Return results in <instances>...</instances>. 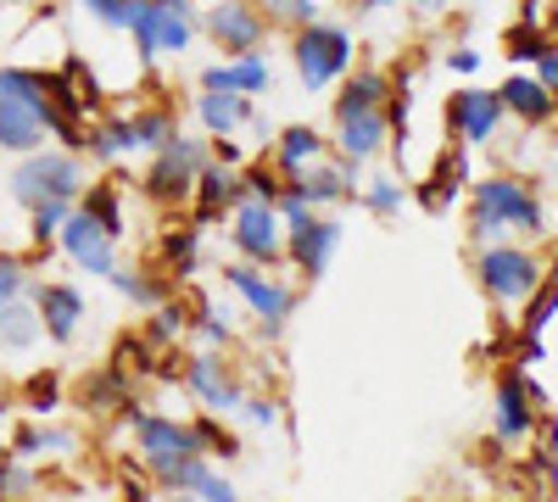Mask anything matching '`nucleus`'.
<instances>
[{
	"label": "nucleus",
	"instance_id": "f257e3e1",
	"mask_svg": "<svg viewBox=\"0 0 558 502\" xmlns=\"http://www.w3.org/2000/svg\"><path fill=\"white\" fill-rule=\"evenodd\" d=\"M508 235L542 241L547 235V201L520 173H486L470 185V241L486 246V241H508Z\"/></svg>",
	"mask_w": 558,
	"mask_h": 502
},
{
	"label": "nucleus",
	"instance_id": "f03ea898",
	"mask_svg": "<svg viewBox=\"0 0 558 502\" xmlns=\"http://www.w3.org/2000/svg\"><path fill=\"white\" fill-rule=\"evenodd\" d=\"M45 134H57L68 146L78 140V123H68L51 101H45V84L28 68H0V151H39Z\"/></svg>",
	"mask_w": 558,
	"mask_h": 502
},
{
	"label": "nucleus",
	"instance_id": "7ed1b4c3",
	"mask_svg": "<svg viewBox=\"0 0 558 502\" xmlns=\"http://www.w3.org/2000/svg\"><path fill=\"white\" fill-rule=\"evenodd\" d=\"M475 285L502 307H520L542 285V257L514 241H486V246H475Z\"/></svg>",
	"mask_w": 558,
	"mask_h": 502
},
{
	"label": "nucleus",
	"instance_id": "20e7f679",
	"mask_svg": "<svg viewBox=\"0 0 558 502\" xmlns=\"http://www.w3.org/2000/svg\"><path fill=\"white\" fill-rule=\"evenodd\" d=\"M291 57H296V78H302V89H330L336 78H347L352 73V34L341 28V23H302L296 28V39H291Z\"/></svg>",
	"mask_w": 558,
	"mask_h": 502
},
{
	"label": "nucleus",
	"instance_id": "39448f33",
	"mask_svg": "<svg viewBox=\"0 0 558 502\" xmlns=\"http://www.w3.org/2000/svg\"><path fill=\"white\" fill-rule=\"evenodd\" d=\"M12 196L23 207H39V201H78L84 196V162L73 151H23L17 173H12Z\"/></svg>",
	"mask_w": 558,
	"mask_h": 502
},
{
	"label": "nucleus",
	"instance_id": "423d86ee",
	"mask_svg": "<svg viewBox=\"0 0 558 502\" xmlns=\"http://www.w3.org/2000/svg\"><path fill=\"white\" fill-rule=\"evenodd\" d=\"M129 430H134V452H140V464H146L157 480L173 469V464H184L191 452H202V441H196V425H179V419H168V414H134L123 419Z\"/></svg>",
	"mask_w": 558,
	"mask_h": 502
},
{
	"label": "nucleus",
	"instance_id": "0eeeda50",
	"mask_svg": "<svg viewBox=\"0 0 558 502\" xmlns=\"http://www.w3.org/2000/svg\"><path fill=\"white\" fill-rule=\"evenodd\" d=\"M536 419H542V407L531 396V369L508 363V369L497 375V385H492V436L502 446H525L536 436Z\"/></svg>",
	"mask_w": 558,
	"mask_h": 502
},
{
	"label": "nucleus",
	"instance_id": "6e6552de",
	"mask_svg": "<svg viewBox=\"0 0 558 502\" xmlns=\"http://www.w3.org/2000/svg\"><path fill=\"white\" fill-rule=\"evenodd\" d=\"M202 162H207V146H202V140H184V134H173L168 146H157V157H151V168H146V179H140V185H146V196L162 201V207L191 201Z\"/></svg>",
	"mask_w": 558,
	"mask_h": 502
},
{
	"label": "nucleus",
	"instance_id": "1a4fd4ad",
	"mask_svg": "<svg viewBox=\"0 0 558 502\" xmlns=\"http://www.w3.org/2000/svg\"><path fill=\"white\" fill-rule=\"evenodd\" d=\"M223 285L252 307L257 330H263L268 341H279V330H286V318H291V307H296L291 285H279L274 273H257V262H229V268H223Z\"/></svg>",
	"mask_w": 558,
	"mask_h": 502
},
{
	"label": "nucleus",
	"instance_id": "9d476101",
	"mask_svg": "<svg viewBox=\"0 0 558 502\" xmlns=\"http://www.w3.org/2000/svg\"><path fill=\"white\" fill-rule=\"evenodd\" d=\"M235 212V230H229V241H235V252L257 268H274V262H286V218H279L274 201H235L229 207Z\"/></svg>",
	"mask_w": 558,
	"mask_h": 502
},
{
	"label": "nucleus",
	"instance_id": "9b49d317",
	"mask_svg": "<svg viewBox=\"0 0 558 502\" xmlns=\"http://www.w3.org/2000/svg\"><path fill=\"white\" fill-rule=\"evenodd\" d=\"M502 96L497 89H458V96L447 101V128H452V140L463 151H481L492 146L497 134H502Z\"/></svg>",
	"mask_w": 558,
	"mask_h": 502
},
{
	"label": "nucleus",
	"instance_id": "f8f14e48",
	"mask_svg": "<svg viewBox=\"0 0 558 502\" xmlns=\"http://www.w3.org/2000/svg\"><path fill=\"white\" fill-rule=\"evenodd\" d=\"M336 246H341V223L324 218L318 207L302 212L296 223H286V262H291L296 273H307V280H318V273L330 268Z\"/></svg>",
	"mask_w": 558,
	"mask_h": 502
},
{
	"label": "nucleus",
	"instance_id": "ddd939ff",
	"mask_svg": "<svg viewBox=\"0 0 558 502\" xmlns=\"http://www.w3.org/2000/svg\"><path fill=\"white\" fill-rule=\"evenodd\" d=\"M57 241H62V252H68L84 273H101V280H107V273L118 268V241H112V235L101 230V223L78 207V201H73V212L62 218Z\"/></svg>",
	"mask_w": 558,
	"mask_h": 502
},
{
	"label": "nucleus",
	"instance_id": "4468645a",
	"mask_svg": "<svg viewBox=\"0 0 558 502\" xmlns=\"http://www.w3.org/2000/svg\"><path fill=\"white\" fill-rule=\"evenodd\" d=\"M184 391L191 396H202V407L207 414H241V380L223 369V357L218 352H196V357H184Z\"/></svg>",
	"mask_w": 558,
	"mask_h": 502
},
{
	"label": "nucleus",
	"instance_id": "2eb2a0df",
	"mask_svg": "<svg viewBox=\"0 0 558 502\" xmlns=\"http://www.w3.org/2000/svg\"><path fill=\"white\" fill-rule=\"evenodd\" d=\"M207 34L223 45V51L246 57V51H257V45L268 39V12L252 7V0H218V7L207 12Z\"/></svg>",
	"mask_w": 558,
	"mask_h": 502
},
{
	"label": "nucleus",
	"instance_id": "dca6fc26",
	"mask_svg": "<svg viewBox=\"0 0 558 502\" xmlns=\"http://www.w3.org/2000/svg\"><path fill=\"white\" fill-rule=\"evenodd\" d=\"M391 140V118L386 107H368V112H352V118H336V157H352V162H368L380 157Z\"/></svg>",
	"mask_w": 558,
	"mask_h": 502
},
{
	"label": "nucleus",
	"instance_id": "f3484780",
	"mask_svg": "<svg viewBox=\"0 0 558 502\" xmlns=\"http://www.w3.org/2000/svg\"><path fill=\"white\" fill-rule=\"evenodd\" d=\"M357 168L363 162H352V157H336V162H313V168H302L296 173V185L307 191V207H336V201H352L357 196Z\"/></svg>",
	"mask_w": 558,
	"mask_h": 502
},
{
	"label": "nucleus",
	"instance_id": "a211bd4d",
	"mask_svg": "<svg viewBox=\"0 0 558 502\" xmlns=\"http://www.w3.org/2000/svg\"><path fill=\"white\" fill-rule=\"evenodd\" d=\"M502 112L508 118H520L525 128H536V123H547L553 112H558V101H553V89L536 78V73H514V78H502Z\"/></svg>",
	"mask_w": 558,
	"mask_h": 502
},
{
	"label": "nucleus",
	"instance_id": "6ab92c4d",
	"mask_svg": "<svg viewBox=\"0 0 558 502\" xmlns=\"http://www.w3.org/2000/svg\"><path fill=\"white\" fill-rule=\"evenodd\" d=\"M34 307H39V325L57 346H68L78 335V318H84V296L73 285H39L34 291Z\"/></svg>",
	"mask_w": 558,
	"mask_h": 502
},
{
	"label": "nucleus",
	"instance_id": "aec40b11",
	"mask_svg": "<svg viewBox=\"0 0 558 502\" xmlns=\"http://www.w3.org/2000/svg\"><path fill=\"white\" fill-rule=\"evenodd\" d=\"M196 223H213V218H223V207H235L241 201V168H223V162H202V173H196Z\"/></svg>",
	"mask_w": 558,
	"mask_h": 502
},
{
	"label": "nucleus",
	"instance_id": "412c9836",
	"mask_svg": "<svg viewBox=\"0 0 558 502\" xmlns=\"http://www.w3.org/2000/svg\"><path fill=\"white\" fill-rule=\"evenodd\" d=\"M274 84V68L263 51H246L235 62H213L202 73V89H241V96H263V89Z\"/></svg>",
	"mask_w": 558,
	"mask_h": 502
},
{
	"label": "nucleus",
	"instance_id": "4be33fe9",
	"mask_svg": "<svg viewBox=\"0 0 558 502\" xmlns=\"http://www.w3.org/2000/svg\"><path fill=\"white\" fill-rule=\"evenodd\" d=\"M157 486H168V491H191V497H207V502H229V497H235V486H229V480L213 469L207 452H191V458L173 464Z\"/></svg>",
	"mask_w": 558,
	"mask_h": 502
},
{
	"label": "nucleus",
	"instance_id": "5701e85b",
	"mask_svg": "<svg viewBox=\"0 0 558 502\" xmlns=\"http://www.w3.org/2000/svg\"><path fill=\"white\" fill-rule=\"evenodd\" d=\"M318 157H324V134H318L313 123H291V128L274 134V168L286 173V179H296V173L313 168Z\"/></svg>",
	"mask_w": 558,
	"mask_h": 502
},
{
	"label": "nucleus",
	"instance_id": "b1692460",
	"mask_svg": "<svg viewBox=\"0 0 558 502\" xmlns=\"http://www.w3.org/2000/svg\"><path fill=\"white\" fill-rule=\"evenodd\" d=\"M202 128L207 134H235L246 118H252V96H241V89H202Z\"/></svg>",
	"mask_w": 558,
	"mask_h": 502
},
{
	"label": "nucleus",
	"instance_id": "393cba45",
	"mask_svg": "<svg viewBox=\"0 0 558 502\" xmlns=\"http://www.w3.org/2000/svg\"><path fill=\"white\" fill-rule=\"evenodd\" d=\"M386 96H391V78L375 73V68H357V73H347V84H341L336 118H352V112H368V107H386Z\"/></svg>",
	"mask_w": 558,
	"mask_h": 502
},
{
	"label": "nucleus",
	"instance_id": "a878e982",
	"mask_svg": "<svg viewBox=\"0 0 558 502\" xmlns=\"http://www.w3.org/2000/svg\"><path fill=\"white\" fill-rule=\"evenodd\" d=\"M39 335H45L39 307H23V296L0 307V346H7V352H28Z\"/></svg>",
	"mask_w": 558,
	"mask_h": 502
},
{
	"label": "nucleus",
	"instance_id": "bb28decb",
	"mask_svg": "<svg viewBox=\"0 0 558 502\" xmlns=\"http://www.w3.org/2000/svg\"><path fill=\"white\" fill-rule=\"evenodd\" d=\"M78 436L73 430H51V425H28L12 436V458H57V452H73Z\"/></svg>",
	"mask_w": 558,
	"mask_h": 502
},
{
	"label": "nucleus",
	"instance_id": "cd10ccee",
	"mask_svg": "<svg viewBox=\"0 0 558 502\" xmlns=\"http://www.w3.org/2000/svg\"><path fill=\"white\" fill-rule=\"evenodd\" d=\"M78 402L84 407H96V414H107V407H129V375L118 369H101V375H89L84 385H78Z\"/></svg>",
	"mask_w": 558,
	"mask_h": 502
},
{
	"label": "nucleus",
	"instance_id": "c85d7f7f",
	"mask_svg": "<svg viewBox=\"0 0 558 502\" xmlns=\"http://www.w3.org/2000/svg\"><path fill=\"white\" fill-rule=\"evenodd\" d=\"M78 207H84L89 218H96L112 241L123 235V191H118V179H112V185H89V191L78 196Z\"/></svg>",
	"mask_w": 558,
	"mask_h": 502
},
{
	"label": "nucleus",
	"instance_id": "c756f323",
	"mask_svg": "<svg viewBox=\"0 0 558 502\" xmlns=\"http://www.w3.org/2000/svg\"><path fill=\"white\" fill-rule=\"evenodd\" d=\"M84 146H89V157H101V162H112V157H129V151H140V146H134V123H129V118L96 123V128L84 134Z\"/></svg>",
	"mask_w": 558,
	"mask_h": 502
},
{
	"label": "nucleus",
	"instance_id": "7c9ffc66",
	"mask_svg": "<svg viewBox=\"0 0 558 502\" xmlns=\"http://www.w3.org/2000/svg\"><path fill=\"white\" fill-rule=\"evenodd\" d=\"M558 318V268L553 273H542V285L531 291V302H525V318H520V335H542L547 325Z\"/></svg>",
	"mask_w": 558,
	"mask_h": 502
},
{
	"label": "nucleus",
	"instance_id": "2f4dec72",
	"mask_svg": "<svg viewBox=\"0 0 558 502\" xmlns=\"http://www.w3.org/2000/svg\"><path fill=\"white\" fill-rule=\"evenodd\" d=\"M402 201H408V185H402L397 173H375V179L363 185V207L375 212V218H397Z\"/></svg>",
	"mask_w": 558,
	"mask_h": 502
},
{
	"label": "nucleus",
	"instance_id": "473e14b6",
	"mask_svg": "<svg viewBox=\"0 0 558 502\" xmlns=\"http://www.w3.org/2000/svg\"><path fill=\"white\" fill-rule=\"evenodd\" d=\"M157 17H162V0H140V7H134L129 34H134V57H140V62H157V57H162V51H157Z\"/></svg>",
	"mask_w": 558,
	"mask_h": 502
},
{
	"label": "nucleus",
	"instance_id": "72a5a7b5",
	"mask_svg": "<svg viewBox=\"0 0 558 502\" xmlns=\"http://www.w3.org/2000/svg\"><path fill=\"white\" fill-rule=\"evenodd\" d=\"M196 246H202V223H191V230H173V235L162 241V257H168V268L179 273V280H191V273H196Z\"/></svg>",
	"mask_w": 558,
	"mask_h": 502
},
{
	"label": "nucleus",
	"instance_id": "f704fd0d",
	"mask_svg": "<svg viewBox=\"0 0 558 502\" xmlns=\"http://www.w3.org/2000/svg\"><path fill=\"white\" fill-rule=\"evenodd\" d=\"M184 330H191L184 307H173V302H157V307H151V325H146L151 346H179V341H184Z\"/></svg>",
	"mask_w": 558,
	"mask_h": 502
},
{
	"label": "nucleus",
	"instance_id": "c9c22d12",
	"mask_svg": "<svg viewBox=\"0 0 558 502\" xmlns=\"http://www.w3.org/2000/svg\"><path fill=\"white\" fill-rule=\"evenodd\" d=\"M129 123H134V146L140 151H157V146H168L173 134H179V123L168 112H134Z\"/></svg>",
	"mask_w": 558,
	"mask_h": 502
},
{
	"label": "nucleus",
	"instance_id": "e433bc0d",
	"mask_svg": "<svg viewBox=\"0 0 558 502\" xmlns=\"http://www.w3.org/2000/svg\"><path fill=\"white\" fill-rule=\"evenodd\" d=\"M107 280H112L134 307H157V302H162V291H168V285H157V280H151V273H134V268H112Z\"/></svg>",
	"mask_w": 558,
	"mask_h": 502
},
{
	"label": "nucleus",
	"instance_id": "4c0bfd02",
	"mask_svg": "<svg viewBox=\"0 0 558 502\" xmlns=\"http://www.w3.org/2000/svg\"><path fill=\"white\" fill-rule=\"evenodd\" d=\"M191 17L184 12H173V7H162V17H157V51L162 57H179V51H191Z\"/></svg>",
	"mask_w": 558,
	"mask_h": 502
},
{
	"label": "nucleus",
	"instance_id": "58836bf2",
	"mask_svg": "<svg viewBox=\"0 0 558 502\" xmlns=\"http://www.w3.org/2000/svg\"><path fill=\"white\" fill-rule=\"evenodd\" d=\"M279 185H286V173H279L274 162L241 168V196H246V201H279Z\"/></svg>",
	"mask_w": 558,
	"mask_h": 502
},
{
	"label": "nucleus",
	"instance_id": "ea45409f",
	"mask_svg": "<svg viewBox=\"0 0 558 502\" xmlns=\"http://www.w3.org/2000/svg\"><path fill=\"white\" fill-rule=\"evenodd\" d=\"M196 441H202L207 458H241V441L218 425V414H202V419H196Z\"/></svg>",
	"mask_w": 558,
	"mask_h": 502
},
{
	"label": "nucleus",
	"instance_id": "a19ab883",
	"mask_svg": "<svg viewBox=\"0 0 558 502\" xmlns=\"http://www.w3.org/2000/svg\"><path fill=\"white\" fill-rule=\"evenodd\" d=\"M547 39H553L547 28H536V23H520V28H508V39H502V51L514 57V62H536Z\"/></svg>",
	"mask_w": 558,
	"mask_h": 502
},
{
	"label": "nucleus",
	"instance_id": "79ce46f5",
	"mask_svg": "<svg viewBox=\"0 0 558 502\" xmlns=\"http://www.w3.org/2000/svg\"><path fill=\"white\" fill-rule=\"evenodd\" d=\"M73 212V201H39V207H28V235L45 246L57 230H62V218Z\"/></svg>",
	"mask_w": 558,
	"mask_h": 502
},
{
	"label": "nucleus",
	"instance_id": "37998d69",
	"mask_svg": "<svg viewBox=\"0 0 558 502\" xmlns=\"http://www.w3.org/2000/svg\"><path fill=\"white\" fill-rule=\"evenodd\" d=\"M57 396H62V380H57V375H34V380H28V391H23V407L45 419V414L57 407Z\"/></svg>",
	"mask_w": 558,
	"mask_h": 502
},
{
	"label": "nucleus",
	"instance_id": "c03bdc74",
	"mask_svg": "<svg viewBox=\"0 0 558 502\" xmlns=\"http://www.w3.org/2000/svg\"><path fill=\"white\" fill-rule=\"evenodd\" d=\"M263 12H268V23H291V28H302V23L318 17L313 0H263Z\"/></svg>",
	"mask_w": 558,
	"mask_h": 502
},
{
	"label": "nucleus",
	"instance_id": "a18cd8bd",
	"mask_svg": "<svg viewBox=\"0 0 558 502\" xmlns=\"http://www.w3.org/2000/svg\"><path fill=\"white\" fill-rule=\"evenodd\" d=\"M241 414H246L257 430H274L279 419H286V402H279V396H241Z\"/></svg>",
	"mask_w": 558,
	"mask_h": 502
},
{
	"label": "nucleus",
	"instance_id": "49530a36",
	"mask_svg": "<svg viewBox=\"0 0 558 502\" xmlns=\"http://www.w3.org/2000/svg\"><path fill=\"white\" fill-rule=\"evenodd\" d=\"M23 285H28V268H23V257L0 252V307L17 302V296H23Z\"/></svg>",
	"mask_w": 558,
	"mask_h": 502
},
{
	"label": "nucleus",
	"instance_id": "de8ad7c7",
	"mask_svg": "<svg viewBox=\"0 0 558 502\" xmlns=\"http://www.w3.org/2000/svg\"><path fill=\"white\" fill-rule=\"evenodd\" d=\"M78 7H89V12H96L107 28H129L134 23V7H140V0H78Z\"/></svg>",
	"mask_w": 558,
	"mask_h": 502
},
{
	"label": "nucleus",
	"instance_id": "09e8293b",
	"mask_svg": "<svg viewBox=\"0 0 558 502\" xmlns=\"http://www.w3.org/2000/svg\"><path fill=\"white\" fill-rule=\"evenodd\" d=\"M191 330H196V335H202L207 346H229V325H223V318H218V313H213L207 302L196 307V318H191Z\"/></svg>",
	"mask_w": 558,
	"mask_h": 502
},
{
	"label": "nucleus",
	"instance_id": "8fccbe9b",
	"mask_svg": "<svg viewBox=\"0 0 558 502\" xmlns=\"http://www.w3.org/2000/svg\"><path fill=\"white\" fill-rule=\"evenodd\" d=\"M274 207H279V218H286V223H296L302 212H313V207H307V191L296 185V179H286V185H279V201H274Z\"/></svg>",
	"mask_w": 558,
	"mask_h": 502
},
{
	"label": "nucleus",
	"instance_id": "3c124183",
	"mask_svg": "<svg viewBox=\"0 0 558 502\" xmlns=\"http://www.w3.org/2000/svg\"><path fill=\"white\" fill-rule=\"evenodd\" d=\"M23 491H34V475L23 464H12V452H7L0 458V497H23Z\"/></svg>",
	"mask_w": 558,
	"mask_h": 502
},
{
	"label": "nucleus",
	"instance_id": "603ef678",
	"mask_svg": "<svg viewBox=\"0 0 558 502\" xmlns=\"http://www.w3.org/2000/svg\"><path fill=\"white\" fill-rule=\"evenodd\" d=\"M531 68H536V78L553 89V101H558V39H547V45H542V57H536Z\"/></svg>",
	"mask_w": 558,
	"mask_h": 502
},
{
	"label": "nucleus",
	"instance_id": "864d4df0",
	"mask_svg": "<svg viewBox=\"0 0 558 502\" xmlns=\"http://www.w3.org/2000/svg\"><path fill=\"white\" fill-rule=\"evenodd\" d=\"M481 62H486V57L475 51V45H452V51H447V68H452V73H463V78L481 73Z\"/></svg>",
	"mask_w": 558,
	"mask_h": 502
},
{
	"label": "nucleus",
	"instance_id": "5fc2aeb1",
	"mask_svg": "<svg viewBox=\"0 0 558 502\" xmlns=\"http://www.w3.org/2000/svg\"><path fill=\"white\" fill-rule=\"evenodd\" d=\"M213 140H218V146H213V162H223V168H241V146L229 140V134H213Z\"/></svg>",
	"mask_w": 558,
	"mask_h": 502
},
{
	"label": "nucleus",
	"instance_id": "6e6d98bb",
	"mask_svg": "<svg viewBox=\"0 0 558 502\" xmlns=\"http://www.w3.org/2000/svg\"><path fill=\"white\" fill-rule=\"evenodd\" d=\"M408 7H413L418 17H436V12H447V0H408Z\"/></svg>",
	"mask_w": 558,
	"mask_h": 502
},
{
	"label": "nucleus",
	"instance_id": "4d7b16f0",
	"mask_svg": "<svg viewBox=\"0 0 558 502\" xmlns=\"http://www.w3.org/2000/svg\"><path fill=\"white\" fill-rule=\"evenodd\" d=\"M7 414H12V402L0 396V458H7Z\"/></svg>",
	"mask_w": 558,
	"mask_h": 502
},
{
	"label": "nucleus",
	"instance_id": "13d9d810",
	"mask_svg": "<svg viewBox=\"0 0 558 502\" xmlns=\"http://www.w3.org/2000/svg\"><path fill=\"white\" fill-rule=\"evenodd\" d=\"M357 7H363V12H386V7H391V0H357Z\"/></svg>",
	"mask_w": 558,
	"mask_h": 502
},
{
	"label": "nucleus",
	"instance_id": "bf43d9fd",
	"mask_svg": "<svg viewBox=\"0 0 558 502\" xmlns=\"http://www.w3.org/2000/svg\"><path fill=\"white\" fill-rule=\"evenodd\" d=\"M0 7H7V0H0Z\"/></svg>",
	"mask_w": 558,
	"mask_h": 502
}]
</instances>
